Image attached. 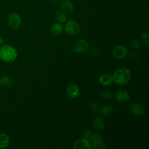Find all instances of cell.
I'll list each match as a JSON object with an SVG mask.
<instances>
[{"mask_svg": "<svg viewBox=\"0 0 149 149\" xmlns=\"http://www.w3.org/2000/svg\"><path fill=\"white\" fill-rule=\"evenodd\" d=\"M10 144V137L6 133H0V149H5L8 147Z\"/></svg>", "mask_w": 149, "mask_h": 149, "instance_id": "cell-13", "label": "cell"}, {"mask_svg": "<svg viewBox=\"0 0 149 149\" xmlns=\"http://www.w3.org/2000/svg\"><path fill=\"white\" fill-rule=\"evenodd\" d=\"M73 51L78 53H82L86 52L88 48V44L87 42L84 40H78L76 41L72 46Z\"/></svg>", "mask_w": 149, "mask_h": 149, "instance_id": "cell-5", "label": "cell"}, {"mask_svg": "<svg viewBox=\"0 0 149 149\" xmlns=\"http://www.w3.org/2000/svg\"><path fill=\"white\" fill-rule=\"evenodd\" d=\"M141 39L143 42L146 45H149V34L147 31H144L141 34Z\"/></svg>", "mask_w": 149, "mask_h": 149, "instance_id": "cell-22", "label": "cell"}, {"mask_svg": "<svg viewBox=\"0 0 149 149\" xmlns=\"http://www.w3.org/2000/svg\"><path fill=\"white\" fill-rule=\"evenodd\" d=\"M13 85V81L11 77L8 76L3 75L0 77V86L5 88H9L12 87Z\"/></svg>", "mask_w": 149, "mask_h": 149, "instance_id": "cell-10", "label": "cell"}, {"mask_svg": "<svg viewBox=\"0 0 149 149\" xmlns=\"http://www.w3.org/2000/svg\"><path fill=\"white\" fill-rule=\"evenodd\" d=\"M73 148L74 149H91L93 147L88 139L83 138L76 141L73 144Z\"/></svg>", "mask_w": 149, "mask_h": 149, "instance_id": "cell-7", "label": "cell"}, {"mask_svg": "<svg viewBox=\"0 0 149 149\" xmlns=\"http://www.w3.org/2000/svg\"><path fill=\"white\" fill-rule=\"evenodd\" d=\"M17 57V49L11 45L5 44L0 46V59L9 63L13 62Z\"/></svg>", "mask_w": 149, "mask_h": 149, "instance_id": "cell-1", "label": "cell"}, {"mask_svg": "<svg viewBox=\"0 0 149 149\" xmlns=\"http://www.w3.org/2000/svg\"><path fill=\"white\" fill-rule=\"evenodd\" d=\"M100 113L104 116H108L113 113V108L109 105H104L100 109Z\"/></svg>", "mask_w": 149, "mask_h": 149, "instance_id": "cell-17", "label": "cell"}, {"mask_svg": "<svg viewBox=\"0 0 149 149\" xmlns=\"http://www.w3.org/2000/svg\"><path fill=\"white\" fill-rule=\"evenodd\" d=\"M91 132L88 129H85L82 132L81 136L83 138L86 139H90L91 136Z\"/></svg>", "mask_w": 149, "mask_h": 149, "instance_id": "cell-24", "label": "cell"}, {"mask_svg": "<svg viewBox=\"0 0 149 149\" xmlns=\"http://www.w3.org/2000/svg\"><path fill=\"white\" fill-rule=\"evenodd\" d=\"M130 111L133 115L137 116H141L146 112L144 107L139 103H134L132 104L130 107Z\"/></svg>", "mask_w": 149, "mask_h": 149, "instance_id": "cell-8", "label": "cell"}, {"mask_svg": "<svg viewBox=\"0 0 149 149\" xmlns=\"http://www.w3.org/2000/svg\"><path fill=\"white\" fill-rule=\"evenodd\" d=\"M131 47L134 49H139L140 48V44L138 40H133L130 42Z\"/></svg>", "mask_w": 149, "mask_h": 149, "instance_id": "cell-23", "label": "cell"}, {"mask_svg": "<svg viewBox=\"0 0 149 149\" xmlns=\"http://www.w3.org/2000/svg\"><path fill=\"white\" fill-rule=\"evenodd\" d=\"M115 98L119 102H126L129 100L130 96L129 94L123 90H118L115 93Z\"/></svg>", "mask_w": 149, "mask_h": 149, "instance_id": "cell-11", "label": "cell"}, {"mask_svg": "<svg viewBox=\"0 0 149 149\" xmlns=\"http://www.w3.org/2000/svg\"><path fill=\"white\" fill-rule=\"evenodd\" d=\"M98 104L95 102H93L90 105V109L92 112L94 113L97 112V111H98Z\"/></svg>", "mask_w": 149, "mask_h": 149, "instance_id": "cell-25", "label": "cell"}, {"mask_svg": "<svg viewBox=\"0 0 149 149\" xmlns=\"http://www.w3.org/2000/svg\"><path fill=\"white\" fill-rule=\"evenodd\" d=\"M55 17L61 23H64L67 19V16L65 13L61 10H57L55 13Z\"/></svg>", "mask_w": 149, "mask_h": 149, "instance_id": "cell-18", "label": "cell"}, {"mask_svg": "<svg viewBox=\"0 0 149 149\" xmlns=\"http://www.w3.org/2000/svg\"><path fill=\"white\" fill-rule=\"evenodd\" d=\"M112 55L116 59H123L127 55V49L123 45H117L113 49Z\"/></svg>", "mask_w": 149, "mask_h": 149, "instance_id": "cell-6", "label": "cell"}, {"mask_svg": "<svg viewBox=\"0 0 149 149\" xmlns=\"http://www.w3.org/2000/svg\"><path fill=\"white\" fill-rule=\"evenodd\" d=\"M112 93L109 91V90H105V91H103L100 94V97L103 98V99H105V100H108V99H110L112 97Z\"/></svg>", "mask_w": 149, "mask_h": 149, "instance_id": "cell-20", "label": "cell"}, {"mask_svg": "<svg viewBox=\"0 0 149 149\" xmlns=\"http://www.w3.org/2000/svg\"><path fill=\"white\" fill-rule=\"evenodd\" d=\"M90 140H91L92 143H95L97 142L102 141V137L100 134H98L97 133H93L91 134V136Z\"/></svg>", "mask_w": 149, "mask_h": 149, "instance_id": "cell-19", "label": "cell"}, {"mask_svg": "<svg viewBox=\"0 0 149 149\" xmlns=\"http://www.w3.org/2000/svg\"><path fill=\"white\" fill-rule=\"evenodd\" d=\"M7 23L10 28L12 29L16 30L21 25L22 19L18 13H12L8 16Z\"/></svg>", "mask_w": 149, "mask_h": 149, "instance_id": "cell-4", "label": "cell"}, {"mask_svg": "<svg viewBox=\"0 0 149 149\" xmlns=\"http://www.w3.org/2000/svg\"><path fill=\"white\" fill-rule=\"evenodd\" d=\"M62 10L68 13H72L73 11V4L70 0H63L61 3Z\"/></svg>", "mask_w": 149, "mask_h": 149, "instance_id": "cell-12", "label": "cell"}, {"mask_svg": "<svg viewBox=\"0 0 149 149\" xmlns=\"http://www.w3.org/2000/svg\"><path fill=\"white\" fill-rule=\"evenodd\" d=\"M92 147L94 149H105L107 148L105 144H104V143L102 142V141L93 143Z\"/></svg>", "mask_w": 149, "mask_h": 149, "instance_id": "cell-21", "label": "cell"}, {"mask_svg": "<svg viewBox=\"0 0 149 149\" xmlns=\"http://www.w3.org/2000/svg\"><path fill=\"white\" fill-rule=\"evenodd\" d=\"M99 82L104 86H109L113 82L112 76L110 74H103L99 77Z\"/></svg>", "mask_w": 149, "mask_h": 149, "instance_id": "cell-15", "label": "cell"}, {"mask_svg": "<svg viewBox=\"0 0 149 149\" xmlns=\"http://www.w3.org/2000/svg\"><path fill=\"white\" fill-rule=\"evenodd\" d=\"M64 30L66 33L70 36H76L80 32L79 24L73 20H68L65 24Z\"/></svg>", "mask_w": 149, "mask_h": 149, "instance_id": "cell-3", "label": "cell"}, {"mask_svg": "<svg viewBox=\"0 0 149 149\" xmlns=\"http://www.w3.org/2000/svg\"><path fill=\"white\" fill-rule=\"evenodd\" d=\"M113 81L118 85H124L130 79V72L126 68H121L117 69L112 76Z\"/></svg>", "mask_w": 149, "mask_h": 149, "instance_id": "cell-2", "label": "cell"}, {"mask_svg": "<svg viewBox=\"0 0 149 149\" xmlns=\"http://www.w3.org/2000/svg\"><path fill=\"white\" fill-rule=\"evenodd\" d=\"M63 31V26L60 23H54L49 27V32L51 34L58 36L62 33Z\"/></svg>", "mask_w": 149, "mask_h": 149, "instance_id": "cell-14", "label": "cell"}, {"mask_svg": "<svg viewBox=\"0 0 149 149\" xmlns=\"http://www.w3.org/2000/svg\"><path fill=\"white\" fill-rule=\"evenodd\" d=\"M93 125L97 130H102L105 127L104 119L101 116H95L93 120Z\"/></svg>", "mask_w": 149, "mask_h": 149, "instance_id": "cell-16", "label": "cell"}, {"mask_svg": "<svg viewBox=\"0 0 149 149\" xmlns=\"http://www.w3.org/2000/svg\"><path fill=\"white\" fill-rule=\"evenodd\" d=\"M67 94L72 99L77 98L80 95V89L77 86L74 84H69L67 88Z\"/></svg>", "mask_w": 149, "mask_h": 149, "instance_id": "cell-9", "label": "cell"}, {"mask_svg": "<svg viewBox=\"0 0 149 149\" xmlns=\"http://www.w3.org/2000/svg\"><path fill=\"white\" fill-rule=\"evenodd\" d=\"M3 44H4V39L1 36H0V46Z\"/></svg>", "mask_w": 149, "mask_h": 149, "instance_id": "cell-26", "label": "cell"}]
</instances>
